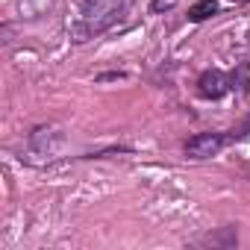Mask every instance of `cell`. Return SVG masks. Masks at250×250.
<instances>
[{
    "mask_svg": "<svg viewBox=\"0 0 250 250\" xmlns=\"http://www.w3.org/2000/svg\"><path fill=\"white\" fill-rule=\"evenodd\" d=\"M224 145H227V136H221V133H197V136H191L186 142V156L212 159V156H218L224 150Z\"/></svg>",
    "mask_w": 250,
    "mask_h": 250,
    "instance_id": "6da1fadb",
    "label": "cell"
},
{
    "mask_svg": "<svg viewBox=\"0 0 250 250\" xmlns=\"http://www.w3.org/2000/svg\"><path fill=\"white\" fill-rule=\"evenodd\" d=\"M229 80H232V88H238L241 94H250V62H238Z\"/></svg>",
    "mask_w": 250,
    "mask_h": 250,
    "instance_id": "3957f363",
    "label": "cell"
},
{
    "mask_svg": "<svg viewBox=\"0 0 250 250\" xmlns=\"http://www.w3.org/2000/svg\"><path fill=\"white\" fill-rule=\"evenodd\" d=\"M235 3H250V0H235Z\"/></svg>",
    "mask_w": 250,
    "mask_h": 250,
    "instance_id": "8992f818",
    "label": "cell"
},
{
    "mask_svg": "<svg viewBox=\"0 0 250 250\" xmlns=\"http://www.w3.org/2000/svg\"><path fill=\"white\" fill-rule=\"evenodd\" d=\"M174 6H177V0H153L150 3L153 12H165V9H174Z\"/></svg>",
    "mask_w": 250,
    "mask_h": 250,
    "instance_id": "5b68a950",
    "label": "cell"
},
{
    "mask_svg": "<svg viewBox=\"0 0 250 250\" xmlns=\"http://www.w3.org/2000/svg\"><path fill=\"white\" fill-rule=\"evenodd\" d=\"M215 12H218V0H197V3H194V6L188 9V18L200 24V21H206V18H212Z\"/></svg>",
    "mask_w": 250,
    "mask_h": 250,
    "instance_id": "277c9868",
    "label": "cell"
},
{
    "mask_svg": "<svg viewBox=\"0 0 250 250\" xmlns=\"http://www.w3.org/2000/svg\"><path fill=\"white\" fill-rule=\"evenodd\" d=\"M229 88H232V80L224 71H203L197 80V94L203 100H221Z\"/></svg>",
    "mask_w": 250,
    "mask_h": 250,
    "instance_id": "7a4b0ae2",
    "label": "cell"
}]
</instances>
